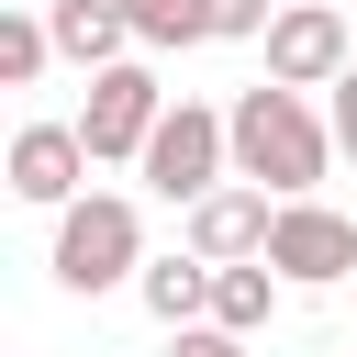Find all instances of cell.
Returning <instances> with one entry per match:
<instances>
[{
	"mask_svg": "<svg viewBox=\"0 0 357 357\" xmlns=\"http://www.w3.org/2000/svg\"><path fill=\"white\" fill-rule=\"evenodd\" d=\"M223 123H234V178H257V190H279V201H312L324 156H335V123L312 112V89L257 78V89H234Z\"/></svg>",
	"mask_w": 357,
	"mask_h": 357,
	"instance_id": "1",
	"label": "cell"
},
{
	"mask_svg": "<svg viewBox=\"0 0 357 357\" xmlns=\"http://www.w3.org/2000/svg\"><path fill=\"white\" fill-rule=\"evenodd\" d=\"M56 290H78V301H100V290H123V279H145V223H134V201L123 190H78L67 212H56Z\"/></svg>",
	"mask_w": 357,
	"mask_h": 357,
	"instance_id": "2",
	"label": "cell"
},
{
	"mask_svg": "<svg viewBox=\"0 0 357 357\" xmlns=\"http://www.w3.org/2000/svg\"><path fill=\"white\" fill-rule=\"evenodd\" d=\"M134 167H145V190H156V201H178V212H190L201 190H223V178H234V123H223L212 100H167V123L145 134V156H134Z\"/></svg>",
	"mask_w": 357,
	"mask_h": 357,
	"instance_id": "3",
	"label": "cell"
},
{
	"mask_svg": "<svg viewBox=\"0 0 357 357\" xmlns=\"http://www.w3.org/2000/svg\"><path fill=\"white\" fill-rule=\"evenodd\" d=\"M156 123H167V89H156V67H145V56L89 67V112H78V134H89V156H100V167H134Z\"/></svg>",
	"mask_w": 357,
	"mask_h": 357,
	"instance_id": "4",
	"label": "cell"
},
{
	"mask_svg": "<svg viewBox=\"0 0 357 357\" xmlns=\"http://www.w3.org/2000/svg\"><path fill=\"white\" fill-rule=\"evenodd\" d=\"M257 45H268V78H279V89H335V78L357 67L335 0H279V22H268Z\"/></svg>",
	"mask_w": 357,
	"mask_h": 357,
	"instance_id": "5",
	"label": "cell"
},
{
	"mask_svg": "<svg viewBox=\"0 0 357 357\" xmlns=\"http://www.w3.org/2000/svg\"><path fill=\"white\" fill-rule=\"evenodd\" d=\"M268 268H279L290 290H335V279L357 268V223L324 212V201H279V223H268Z\"/></svg>",
	"mask_w": 357,
	"mask_h": 357,
	"instance_id": "6",
	"label": "cell"
},
{
	"mask_svg": "<svg viewBox=\"0 0 357 357\" xmlns=\"http://www.w3.org/2000/svg\"><path fill=\"white\" fill-rule=\"evenodd\" d=\"M89 134L78 123H22L11 134V201H33V212H67L78 190H89Z\"/></svg>",
	"mask_w": 357,
	"mask_h": 357,
	"instance_id": "7",
	"label": "cell"
},
{
	"mask_svg": "<svg viewBox=\"0 0 357 357\" xmlns=\"http://www.w3.org/2000/svg\"><path fill=\"white\" fill-rule=\"evenodd\" d=\"M268 223H279V190H257V178H223V190H201L190 201V257H268Z\"/></svg>",
	"mask_w": 357,
	"mask_h": 357,
	"instance_id": "8",
	"label": "cell"
},
{
	"mask_svg": "<svg viewBox=\"0 0 357 357\" xmlns=\"http://www.w3.org/2000/svg\"><path fill=\"white\" fill-rule=\"evenodd\" d=\"M45 22H56V56H67V67H123V56H134L123 0H45Z\"/></svg>",
	"mask_w": 357,
	"mask_h": 357,
	"instance_id": "9",
	"label": "cell"
},
{
	"mask_svg": "<svg viewBox=\"0 0 357 357\" xmlns=\"http://www.w3.org/2000/svg\"><path fill=\"white\" fill-rule=\"evenodd\" d=\"M212 324L268 335V324H279V268H268V257H223V268H212Z\"/></svg>",
	"mask_w": 357,
	"mask_h": 357,
	"instance_id": "10",
	"label": "cell"
},
{
	"mask_svg": "<svg viewBox=\"0 0 357 357\" xmlns=\"http://www.w3.org/2000/svg\"><path fill=\"white\" fill-rule=\"evenodd\" d=\"M134 290H145V312L178 335V324H201V312H212V257H156Z\"/></svg>",
	"mask_w": 357,
	"mask_h": 357,
	"instance_id": "11",
	"label": "cell"
},
{
	"mask_svg": "<svg viewBox=\"0 0 357 357\" xmlns=\"http://www.w3.org/2000/svg\"><path fill=\"white\" fill-rule=\"evenodd\" d=\"M45 56H56V22L11 0V11H0V89H33V78H45Z\"/></svg>",
	"mask_w": 357,
	"mask_h": 357,
	"instance_id": "12",
	"label": "cell"
},
{
	"mask_svg": "<svg viewBox=\"0 0 357 357\" xmlns=\"http://www.w3.org/2000/svg\"><path fill=\"white\" fill-rule=\"evenodd\" d=\"M123 22H134V45H156V56L212 45V11H201V0H123Z\"/></svg>",
	"mask_w": 357,
	"mask_h": 357,
	"instance_id": "13",
	"label": "cell"
},
{
	"mask_svg": "<svg viewBox=\"0 0 357 357\" xmlns=\"http://www.w3.org/2000/svg\"><path fill=\"white\" fill-rule=\"evenodd\" d=\"M201 11H212V45H257L279 22V0H201Z\"/></svg>",
	"mask_w": 357,
	"mask_h": 357,
	"instance_id": "14",
	"label": "cell"
},
{
	"mask_svg": "<svg viewBox=\"0 0 357 357\" xmlns=\"http://www.w3.org/2000/svg\"><path fill=\"white\" fill-rule=\"evenodd\" d=\"M167 357H245V335L201 312V324H178V335H167Z\"/></svg>",
	"mask_w": 357,
	"mask_h": 357,
	"instance_id": "15",
	"label": "cell"
},
{
	"mask_svg": "<svg viewBox=\"0 0 357 357\" xmlns=\"http://www.w3.org/2000/svg\"><path fill=\"white\" fill-rule=\"evenodd\" d=\"M324 123H335V145H346V156H357V67H346V78H335V112H324Z\"/></svg>",
	"mask_w": 357,
	"mask_h": 357,
	"instance_id": "16",
	"label": "cell"
}]
</instances>
